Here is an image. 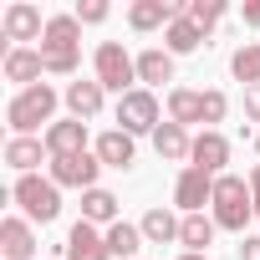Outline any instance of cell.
Wrapping results in <instances>:
<instances>
[{"label":"cell","instance_id":"6da1fadb","mask_svg":"<svg viewBox=\"0 0 260 260\" xmlns=\"http://www.w3.org/2000/svg\"><path fill=\"white\" fill-rule=\"evenodd\" d=\"M56 102H61V97H56V87H46V82L16 92V97L6 102V127H11V138H31L41 122L51 127V122H56Z\"/></svg>","mask_w":260,"mask_h":260},{"label":"cell","instance_id":"7a4b0ae2","mask_svg":"<svg viewBox=\"0 0 260 260\" xmlns=\"http://www.w3.org/2000/svg\"><path fill=\"white\" fill-rule=\"evenodd\" d=\"M209 214H214V224H219V230L245 235V224L255 219L250 179H240V174H219V179H214V204H209Z\"/></svg>","mask_w":260,"mask_h":260},{"label":"cell","instance_id":"3957f363","mask_svg":"<svg viewBox=\"0 0 260 260\" xmlns=\"http://www.w3.org/2000/svg\"><path fill=\"white\" fill-rule=\"evenodd\" d=\"M11 199L21 204V214H26L31 224H51V219L61 214V189H56L51 179H41V174H26V179H16Z\"/></svg>","mask_w":260,"mask_h":260},{"label":"cell","instance_id":"277c9868","mask_svg":"<svg viewBox=\"0 0 260 260\" xmlns=\"http://www.w3.org/2000/svg\"><path fill=\"white\" fill-rule=\"evenodd\" d=\"M92 77H97L107 92L127 97L133 82H138V56H127V46H117V41H102L97 56H92Z\"/></svg>","mask_w":260,"mask_h":260},{"label":"cell","instance_id":"5b68a950","mask_svg":"<svg viewBox=\"0 0 260 260\" xmlns=\"http://www.w3.org/2000/svg\"><path fill=\"white\" fill-rule=\"evenodd\" d=\"M117 127H122V133H158V97L148 92V87H133V92H127V97H117Z\"/></svg>","mask_w":260,"mask_h":260},{"label":"cell","instance_id":"8992f818","mask_svg":"<svg viewBox=\"0 0 260 260\" xmlns=\"http://www.w3.org/2000/svg\"><path fill=\"white\" fill-rule=\"evenodd\" d=\"M97 174H102V158L87 148V153L51 158V174H46V179H51L56 189H82V194H87V189H97Z\"/></svg>","mask_w":260,"mask_h":260},{"label":"cell","instance_id":"52a82bcc","mask_svg":"<svg viewBox=\"0 0 260 260\" xmlns=\"http://www.w3.org/2000/svg\"><path fill=\"white\" fill-rule=\"evenodd\" d=\"M174 204H179L184 214H204V204H214V174L184 164L179 179H174Z\"/></svg>","mask_w":260,"mask_h":260},{"label":"cell","instance_id":"ba28073f","mask_svg":"<svg viewBox=\"0 0 260 260\" xmlns=\"http://www.w3.org/2000/svg\"><path fill=\"white\" fill-rule=\"evenodd\" d=\"M0 31H6V41H41L46 36V21H41V11L31 6V0H11L6 6V16H0Z\"/></svg>","mask_w":260,"mask_h":260},{"label":"cell","instance_id":"9c48e42d","mask_svg":"<svg viewBox=\"0 0 260 260\" xmlns=\"http://www.w3.org/2000/svg\"><path fill=\"white\" fill-rule=\"evenodd\" d=\"M36 250H41V240H36V230H31L26 214L0 219V255H6V260H36Z\"/></svg>","mask_w":260,"mask_h":260},{"label":"cell","instance_id":"30bf717a","mask_svg":"<svg viewBox=\"0 0 260 260\" xmlns=\"http://www.w3.org/2000/svg\"><path fill=\"white\" fill-rule=\"evenodd\" d=\"M61 255H67V260H112V250H107V235H102L97 224H87V219H77V224L67 230V245H61Z\"/></svg>","mask_w":260,"mask_h":260},{"label":"cell","instance_id":"8fae6325","mask_svg":"<svg viewBox=\"0 0 260 260\" xmlns=\"http://www.w3.org/2000/svg\"><path fill=\"white\" fill-rule=\"evenodd\" d=\"M92 153L102 158V169H133V158H138V138L122 133V127H107V133H97Z\"/></svg>","mask_w":260,"mask_h":260},{"label":"cell","instance_id":"7c38bea8","mask_svg":"<svg viewBox=\"0 0 260 260\" xmlns=\"http://www.w3.org/2000/svg\"><path fill=\"white\" fill-rule=\"evenodd\" d=\"M61 102L72 107V117H77V122H92V117L102 112V102H107V87H102L97 77H82V82H67Z\"/></svg>","mask_w":260,"mask_h":260},{"label":"cell","instance_id":"4fadbf2b","mask_svg":"<svg viewBox=\"0 0 260 260\" xmlns=\"http://www.w3.org/2000/svg\"><path fill=\"white\" fill-rule=\"evenodd\" d=\"M41 143H46V153H51V158L87 153V122H77V117H56L46 133H41Z\"/></svg>","mask_w":260,"mask_h":260},{"label":"cell","instance_id":"5bb4252c","mask_svg":"<svg viewBox=\"0 0 260 260\" xmlns=\"http://www.w3.org/2000/svg\"><path fill=\"white\" fill-rule=\"evenodd\" d=\"M189 164L219 179V174H224V164H230V138L219 133V127H204V133L194 138V153H189Z\"/></svg>","mask_w":260,"mask_h":260},{"label":"cell","instance_id":"9a60e30c","mask_svg":"<svg viewBox=\"0 0 260 260\" xmlns=\"http://www.w3.org/2000/svg\"><path fill=\"white\" fill-rule=\"evenodd\" d=\"M41 77H46L41 51H31V46H11V51H6V82H16V92L41 87Z\"/></svg>","mask_w":260,"mask_h":260},{"label":"cell","instance_id":"2e32d148","mask_svg":"<svg viewBox=\"0 0 260 260\" xmlns=\"http://www.w3.org/2000/svg\"><path fill=\"white\" fill-rule=\"evenodd\" d=\"M41 164H51V153H46L41 138H11V143H6V169H16L21 179L36 174Z\"/></svg>","mask_w":260,"mask_h":260},{"label":"cell","instance_id":"e0dca14e","mask_svg":"<svg viewBox=\"0 0 260 260\" xmlns=\"http://www.w3.org/2000/svg\"><path fill=\"white\" fill-rule=\"evenodd\" d=\"M138 82L153 92V87H164V82H174V51H164V46H148V51H138Z\"/></svg>","mask_w":260,"mask_h":260},{"label":"cell","instance_id":"ac0fdd59","mask_svg":"<svg viewBox=\"0 0 260 260\" xmlns=\"http://www.w3.org/2000/svg\"><path fill=\"white\" fill-rule=\"evenodd\" d=\"M138 230H143V240H148V245H174V240H179V230H184V219H179V214H169L164 204H153V209L138 219Z\"/></svg>","mask_w":260,"mask_h":260},{"label":"cell","instance_id":"d6986e66","mask_svg":"<svg viewBox=\"0 0 260 260\" xmlns=\"http://www.w3.org/2000/svg\"><path fill=\"white\" fill-rule=\"evenodd\" d=\"M153 148H158V158H169V164H184V158L194 153V138H189V127H179V122H158Z\"/></svg>","mask_w":260,"mask_h":260},{"label":"cell","instance_id":"ffe728a7","mask_svg":"<svg viewBox=\"0 0 260 260\" xmlns=\"http://www.w3.org/2000/svg\"><path fill=\"white\" fill-rule=\"evenodd\" d=\"M41 46H51V51H82V21L77 16H46Z\"/></svg>","mask_w":260,"mask_h":260},{"label":"cell","instance_id":"44dd1931","mask_svg":"<svg viewBox=\"0 0 260 260\" xmlns=\"http://www.w3.org/2000/svg\"><path fill=\"white\" fill-rule=\"evenodd\" d=\"M169 122H179V127L204 122V92H194V87H169Z\"/></svg>","mask_w":260,"mask_h":260},{"label":"cell","instance_id":"7402d4cb","mask_svg":"<svg viewBox=\"0 0 260 260\" xmlns=\"http://www.w3.org/2000/svg\"><path fill=\"white\" fill-rule=\"evenodd\" d=\"M214 214H184V230H179V245L189 250V255H209V245H214Z\"/></svg>","mask_w":260,"mask_h":260},{"label":"cell","instance_id":"603a6c76","mask_svg":"<svg viewBox=\"0 0 260 260\" xmlns=\"http://www.w3.org/2000/svg\"><path fill=\"white\" fill-rule=\"evenodd\" d=\"M102 235H107V250H112V260H138V250L148 245V240H143V230H138V224H127V219L107 224Z\"/></svg>","mask_w":260,"mask_h":260},{"label":"cell","instance_id":"cb8c5ba5","mask_svg":"<svg viewBox=\"0 0 260 260\" xmlns=\"http://www.w3.org/2000/svg\"><path fill=\"white\" fill-rule=\"evenodd\" d=\"M82 219H87V224H117V219H122V214H117V194L102 189V184L87 189V194H82Z\"/></svg>","mask_w":260,"mask_h":260},{"label":"cell","instance_id":"d4e9b609","mask_svg":"<svg viewBox=\"0 0 260 260\" xmlns=\"http://www.w3.org/2000/svg\"><path fill=\"white\" fill-rule=\"evenodd\" d=\"M204 41H209V36H204V31L189 21V16H179V21L164 31V51H174V56H189V51H199Z\"/></svg>","mask_w":260,"mask_h":260},{"label":"cell","instance_id":"484cf974","mask_svg":"<svg viewBox=\"0 0 260 260\" xmlns=\"http://www.w3.org/2000/svg\"><path fill=\"white\" fill-rule=\"evenodd\" d=\"M230 72H235V82L260 87V41H245V46L230 56Z\"/></svg>","mask_w":260,"mask_h":260},{"label":"cell","instance_id":"4316f807","mask_svg":"<svg viewBox=\"0 0 260 260\" xmlns=\"http://www.w3.org/2000/svg\"><path fill=\"white\" fill-rule=\"evenodd\" d=\"M224 16H230V6H224V0H189V21H194L204 36H209Z\"/></svg>","mask_w":260,"mask_h":260},{"label":"cell","instance_id":"83f0119b","mask_svg":"<svg viewBox=\"0 0 260 260\" xmlns=\"http://www.w3.org/2000/svg\"><path fill=\"white\" fill-rule=\"evenodd\" d=\"M41 61H46V72H51V77H77L82 51H51V46H41Z\"/></svg>","mask_w":260,"mask_h":260},{"label":"cell","instance_id":"f1b7e54d","mask_svg":"<svg viewBox=\"0 0 260 260\" xmlns=\"http://www.w3.org/2000/svg\"><path fill=\"white\" fill-rule=\"evenodd\" d=\"M224 112H230V97L224 92H204V127H214V122H224Z\"/></svg>","mask_w":260,"mask_h":260},{"label":"cell","instance_id":"f546056e","mask_svg":"<svg viewBox=\"0 0 260 260\" xmlns=\"http://www.w3.org/2000/svg\"><path fill=\"white\" fill-rule=\"evenodd\" d=\"M72 16H77L82 26H102V21H107V0H82Z\"/></svg>","mask_w":260,"mask_h":260},{"label":"cell","instance_id":"4dcf8cb0","mask_svg":"<svg viewBox=\"0 0 260 260\" xmlns=\"http://www.w3.org/2000/svg\"><path fill=\"white\" fill-rule=\"evenodd\" d=\"M245 117L260 122V87H245Z\"/></svg>","mask_w":260,"mask_h":260},{"label":"cell","instance_id":"1f68e13d","mask_svg":"<svg viewBox=\"0 0 260 260\" xmlns=\"http://www.w3.org/2000/svg\"><path fill=\"white\" fill-rule=\"evenodd\" d=\"M240 260H260V235H245L240 240Z\"/></svg>","mask_w":260,"mask_h":260},{"label":"cell","instance_id":"d6a6232c","mask_svg":"<svg viewBox=\"0 0 260 260\" xmlns=\"http://www.w3.org/2000/svg\"><path fill=\"white\" fill-rule=\"evenodd\" d=\"M250 194H255V219H260V164L250 169Z\"/></svg>","mask_w":260,"mask_h":260},{"label":"cell","instance_id":"836d02e7","mask_svg":"<svg viewBox=\"0 0 260 260\" xmlns=\"http://www.w3.org/2000/svg\"><path fill=\"white\" fill-rule=\"evenodd\" d=\"M245 26H255V31H260V0H255V6H245Z\"/></svg>","mask_w":260,"mask_h":260},{"label":"cell","instance_id":"e575fe53","mask_svg":"<svg viewBox=\"0 0 260 260\" xmlns=\"http://www.w3.org/2000/svg\"><path fill=\"white\" fill-rule=\"evenodd\" d=\"M250 143H255V153H260V127H255V133H250Z\"/></svg>","mask_w":260,"mask_h":260},{"label":"cell","instance_id":"d590c367","mask_svg":"<svg viewBox=\"0 0 260 260\" xmlns=\"http://www.w3.org/2000/svg\"><path fill=\"white\" fill-rule=\"evenodd\" d=\"M179 260H209V255H189V250H184V255H179Z\"/></svg>","mask_w":260,"mask_h":260}]
</instances>
